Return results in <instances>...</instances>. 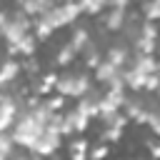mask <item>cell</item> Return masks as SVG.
Listing matches in <instances>:
<instances>
[{"instance_id":"cell-1","label":"cell","mask_w":160,"mask_h":160,"mask_svg":"<svg viewBox=\"0 0 160 160\" xmlns=\"http://www.w3.org/2000/svg\"><path fill=\"white\" fill-rule=\"evenodd\" d=\"M35 20L25 12V10H12V12H2L0 15V28H2V35L8 40V45H20V40L25 35H30Z\"/></svg>"},{"instance_id":"cell-2","label":"cell","mask_w":160,"mask_h":160,"mask_svg":"<svg viewBox=\"0 0 160 160\" xmlns=\"http://www.w3.org/2000/svg\"><path fill=\"white\" fill-rule=\"evenodd\" d=\"M45 130H48V125H45V122H40L30 110H25V108H22V112L18 115V122H15V128H12L10 132H12V138H15V145L32 150L35 140H38Z\"/></svg>"},{"instance_id":"cell-3","label":"cell","mask_w":160,"mask_h":160,"mask_svg":"<svg viewBox=\"0 0 160 160\" xmlns=\"http://www.w3.org/2000/svg\"><path fill=\"white\" fill-rule=\"evenodd\" d=\"M90 90H92V82H90L88 72H65V75H60L58 88H55V92H60L65 98H82Z\"/></svg>"},{"instance_id":"cell-4","label":"cell","mask_w":160,"mask_h":160,"mask_svg":"<svg viewBox=\"0 0 160 160\" xmlns=\"http://www.w3.org/2000/svg\"><path fill=\"white\" fill-rule=\"evenodd\" d=\"M80 12H82L80 2H78V0H68V2L55 5V8H52L48 15H42V18L58 30V28H62V25H72V22L80 18Z\"/></svg>"},{"instance_id":"cell-5","label":"cell","mask_w":160,"mask_h":160,"mask_svg":"<svg viewBox=\"0 0 160 160\" xmlns=\"http://www.w3.org/2000/svg\"><path fill=\"white\" fill-rule=\"evenodd\" d=\"M0 105H2V115H0V132H10L12 128H15V122H18V115L22 112V105L8 92V90H2V95H0Z\"/></svg>"},{"instance_id":"cell-6","label":"cell","mask_w":160,"mask_h":160,"mask_svg":"<svg viewBox=\"0 0 160 160\" xmlns=\"http://www.w3.org/2000/svg\"><path fill=\"white\" fill-rule=\"evenodd\" d=\"M60 140H62V135L60 132H52V130H45L38 140H35V145H32V152L38 155V158H48V155H52L58 148H60Z\"/></svg>"},{"instance_id":"cell-7","label":"cell","mask_w":160,"mask_h":160,"mask_svg":"<svg viewBox=\"0 0 160 160\" xmlns=\"http://www.w3.org/2000/svg\"><path fill=\"white\" fill-rule=\"evenodd\" d=\"M55 5H58V0H15V8L18 10H25L30 18H42Z\"/></svg>"},{"instance_id":"cell-8","label":"cell","mask_w":160,"mask_h":160,"mask_svg":"<svg viewBox=\"0 0 160 160\" xmlns=\"http://www.w3.org/2000/svg\"><path fill=\"white\" fill-rule=\"evenodd\" d=\"M125 102H128L125 92H112V90H108V92L100 98V115H98V118L120 112V108H125Z\"/></svg>"},{"instance_id":"cell-9","label":"cell","mask_w":160,"mask_h":160,"mask_svg":"<svg viewBox=\"0 0 160 160\" xmlns=\"http://www.w3.org/2000/svg\"><path fill=\"white\" fill-rule=\"evenodd\" d=\"M100 98L102 95H98V92H88V95H82V98H78V105H75V110H80L82 115H88V118H98L100 115Z\"/></svg>"},{"instance_id":"cell-10","label":"cell","mask_w":160,"mask_h":160,"mask_svg":"<svg viewBox=\"0 0 160 160\" xmlns=\"http://www.w3.org/2000/svg\"><path fill=\"white\" fill-rule=\"evenodd\" d=\"M20 72H22V62H18L12 55H8L5 58V68H2V78H0L2 90H8L15 80H20Z\"/></svg>"},{"instance_id":"cell-11","label":"cell","mask_w":160,"mask_h":160,"mask_svg":"<svg viewBox=\"0 0 160 160\" xmlns=\"http://www.w3.org/2000/svg\"><path fill=\"white\" fill-rule=\"evenodd\" d=\"M35 48H38V38H35V32H30V35H25L22 40H20V45H8V55H22V58H32L35 55Z\"/></svg>"},{"instance_id":"cell-12","label":"cell","mask_w":160,"mask_h":160,"mask_svg":"<svg viewBox=\"0 0 160 160\" xmlns=\"http://www.w3.org/2000/svg\"><path fill=\"white\" fill-rule=\"evenodd\" d=\"M125 22H128V10H118V8H110V12L102 18L105 30H112V32L122 30V28H125Z\"/></svg>"},{"instance_id":"cell-13","label":"cell","mask_w":160,"mask_h":160,"mask_svg":"<svg viewBox=\"0 0 160 160\" xmlns=\"http://www.w3.org/2000/svg\"><path fill=\"white\" fill-rule=\"evenodd\" d=\"M130 68H135L145 75H152V72H158V58L155 55H132Z\"/></svg>"},{"instance_id":"cell-14","label":"cell","mask_w":160,"mask_h":160,"mask_svg":"<svg viewBox=\"0 0 160 160\" xmlns=\"http://www.w3.org/2000/svg\"><path fill=\"white\" fill-rule=\"evenodd\" d=\"M122 78H125V85L130 90H135V92L145 90V82H148V75L145 72H140L135 68H128V70H122Z\"/></svg>"},{"instance_id":"cell-15","label":"cell","mask_w":160,"mask_h":160,"mask_svg":"<svg viewBox=\"0 0 160 160\" xmlns=\"http://www.w3.org/2000/svg\"><path fill=\"white\" fill-rule=\"evenodd\" d=\"M120 75V68L118 65H112L110 60H102L100 65H98V70H95V80L98 82H102V85H108L112 78H118Z\"/></svg>"},{"instance_id":"cell-16","label":"cell","mask_w":160,"mask_h":160,"mask_svg":"<svg viewBox=\"0 0 160 160\" xmlns=\"http://www.w3.org/2000/svg\"><path fill=\"white\" fill-rule=\"evenodd\" d=\"M105 60H110L112 65H118V68H122V65H130V50L125 48V45H112L110 50H108V58Z\"/></svg>"},{"instance_id":"cell-17","label":"cell","mask_w":160,"mask_h":160,"mask_svg":"<svg viewBox=\"0 0 160 160\" xmlns=\"http://www.w3.org/2000/svg\"><path fill=\"white\" fill-rule=\"evenodd\" d=\"M158 40H150V38H138L135 42H132V50H135V55H155L158 52Z\"/></svg>"},{"instance_id":"cell-18","label":"cell","mask_w":160,"mask_h":160,"mask_svg":"<svg viewBox=\"0 0 160 160\" xmlns=\"http://www.w3.org/2000/svg\"><path fill=\"white\" fill-rule=\"evenodd\" d=\"M82 60H85V68L98 70V65L102 62V58H100V48H98L95 42H90V45L82 50Z\"/></svg>"},{"instance_id":"cell-19","label":"cell","mask_w":160,"mask_h":160,"mask_svg":"<svg viewBox=\"0 0 160 160\" xmlns=\"http://www.w3.org/2000/svg\"><path fill=\"white\" fill-rule=\"evenodd\" d=\"M70 45H72L78 52H82V50L90 45V32H88L85 28H75L72 35H70Z\"/></svg>"},{"instance_id":"cell-20","label":"cell","mask_w":160,"mask_h":160,"mask_svg":"<svg viewBox=\"0 0 160 160\" xmlns=\"http://www.w3.org/2000/svg\"><path fill=\"white\" fill-rule=\"evenodd\" d=\"M35 20V25H32V32H35V38L38 40H48L52 32H55V28L45 20V18H32Z\"/></svg>"},{"instance_id":"cell-21","label":"cell","mask_w":160,"mask_h":160,"mask_svg":"<svg viewBox=\"0 0 160 160\" xmlns=\"http://www.w3.org/2000/svg\"><path fill=\"white\" fill-rule=\"evenodd\" d=\"M65 115H68V120L75 125V132H85V130L90 128V118H88V115H82L80 110H75V108H72V110H70V112H65Z\"/></svg>"},{"instance_id":"cell-22","label":"cell","mask_w":160,"mask_h":160,"mask_svg":"<svg viewBox=\"0 0 160 160\" xmlns=\"http://www.w3.org/2000/svg\"><path fill=\"white\" fill-rule=\"evenodd\" d=\"M75 55H78V50L68 42V45H62V48L55 52V62H58V65H62V68H68V65L75 60Z\"/></svg>"},{"instance_id":"cell-23","label":"cell","mask_w":160,"mask_h":160,"mask_svg":"<svg viewBox=\"0 0 160 160\" xmlns=\"http://www.w3.org/2000/svg\"><path fill=\"white\" fill-rule=\"evenodd\" d=\"M12 148H15L12 132H0V160H10L12 158Z\"/></svg>"},{"instance_id":"cell-24","label":"cell","mask_w":160,"mask_h":160,"mask_svg":"<svg viewBox=\"0 0 160 160\" xmlns=\"http://www.w3.org/2000/svg\"><path fill=\"white\" fill-rule=\"evenodd\" d=\"M122 128H115V125H110V128H105L102 132H100V142H120L122 140Z\"/></svg>"},{"instance_id":"cell-25","label":"cell","mask_w":160,"mask_h":160,"mask_svg":"<svg viewBox=\"0 0 160 160\" xmlns=\"http://www.w3.org/2000/svg\"><path fill=\"white\" fill-rule=\"evenodd\" d=\"M78 2H80L82 12H88V15H98V12L108 5V0H78Z\"/></svg>"},{"instance_id":"cell-26","label":"cell","mask_w":160,"mask_h":160,"mask_svg":"<svg viewBox=\"0 0 160 160\" xmlns=\"http://www.w3.org/2000/svg\"><path fill=\"white\" fill-rule=\"evenodd\" d=\"M45 100V105L52 110V112H62V108H65V95H60V92H55V95H50V98H42Z\"/></svg>"},{"instance_id":"cell-27","label":"cell","mask_w":160,"mask_h":160,"mask_svg":"<svg viewBox=\"0 0 160 160\" xmlns=\"http://www.w3.org/2000/svg\"><path fill=\"white\" fill-rule=\"evenodd\" d=\"M142 12H145V18L152 20V22L160 20V5H158L155 0H145V2H142Z\"/></svg>"},{"instance_id":"cell-28","label":"cell","mask_w":160,"mask_h":160,"mask_svg":"<svg viewBox=\"0 0 160 160\" xmlns=\"http://www.w3.org/2000/svg\"><path fill=\"white\" fill-rule=\"evenodd\" d=\"M140 35H142V38H150V40H158V38H160V30H158V25H155L152 20H145Z\"/></svg>"},{"instance_id":"cell-29","label":"cell","mask_w":160,"mask_h":160,"mask_svg":"<svg viewBox=\"0 0 160 160\" xmlns=\"http://www.w3.org/2000/svg\"><path fill=\"white\" fill-rule=\"evenodd\" d=\"M108 142H100V145H95V148H90V160H105L108 158Z\"/></svg>"},{"instance_id":"cell-30","label":"cell","mask_w":160,"mask_h":160,"mask_svg":"<svg viewBox=\"0 0 160 160\" xmlns=\"http://www.w3.org/2000/svg\"><path fill=\"white\" fill-rule=\"evenodd\" d=\"M22 72H28L30 78H35V75L40 72V65L35 62V58H25V60H22Z\"/></svg>"},{"instance_id":"cell-31","label":"cell","mask_w":160,"mask_h":160,"mask_svg":"<svg viewBox=\"0 0 160 160\" xmlns=\"http://www.w3.org/2000/svg\"><path fill=\"white\" fill-rule=\"evenodd\" d=\"M70 152H90V142L85 138H78L70 142Z\"/></svg>"},{"instance_id":"cell-32","label":"cell","mask_w":160,"mask_h":160,"mask_svg":"<svg viewBox=\"0 0 160 160\" xmlns=\"http://www.w3.org/2000/svg\"><path fill=\"white\" fill-rule=\"evenodd\" d=\"M145 90H150V92H158V90H160V75H158V72H152V75H148V82H145Z\"/></svg>"},{"instance_id":"cell-33","label":"cell","mask_w":160,"mask_h":160,"mask_svg":"<svg viewBox=\"0 0 160 160\" xmlns=\"http://www.w3.org/2000/svg\"><path fill=\"white\" fill-rule=\"evenodd\" d=\"M150 130H152V132L160 138V110H155V112H152V120H150Z\"/></svg>"},{"instance_id":"cell-34","label":"cell","mask_w":160,"mask_h":160,"mask_svg":"<svg viewBox=\"0 0 160 160\" xmlns=\"http://www.w3.org/2000/svg\"><path fill=\"white\" fill-rule=\"evenodd\" d=\"M108 5H110V8H118V10H128L130 0H108Z\"/></svg>"},{"instance_id":"cell-35","label":"cell","mask_w":160,"mask_h":160,"mask_svg":"<svg viewBox=\"0 0 160 160\" xmlns=\"http://www.w3.org/2000/svg\"><path fill=\"white\" fill-rule=\"evenodd\" d=\"M148 148H150L152 160H160V142H148Z\"/></svg>"},{"instance_id":"cell-36","label":"cell","mask_w":160,"mask_h":160,"mask_svg":"<svg viewBox=\"0 0 160 160\" xmlns=\"http://www.w3.org/2000/svg\"><path fill=\"white\" fill-rule=\"evenodd\" d=\"M70 160H90V152H70Z\"/></svg>"},{"instance_id":"cell-37","label":"cell","mask_w":160,"mask_h":160,"mask_svg":"<svg viewBox=\"0 0 160 160\" xmlns=\"http://www.w3.org/2000/svg\"><path fill=\"white\" fill-rule=\"evenodd\" d=\"M158 75H160V60H158Z\"/></svg>"},{"instance_id":"cell-38","label":"cell","mask_w":160,"mask_h":160,"mask_svg":"<svg viewBox=\"0 0 160 160\" xmlns=\"http://www.w3.org/2000/svg\"><path fill=\"white\" fill-rule=\"evenodd\" d=\"M30 160H40V158H30Z\"/></svg>"},{"instance_id":"cell-39","label":"cell","mask_w":160,"mask_h":160,"mask_svg":"<svg viewBox=\"0 0 160 160\" xmlns=\"http://www.w3.org/2000/svg\"><path fill=\"white\" fill-rule=\"evenodd\" d=\"M155 2H158V5H160V0H155Z\"/></svg>"},{"instance_id":"cell-40","label":"cell","mask_w":160,"mask_h":160,"mask_svg":"<svg viewBox=\"0 0 160 160\" xmlns=\"http://www.w3.org/2000/svg\"><path fill=\"white\" fill-rule=\"evenodd\" d=\"M158 98H160V90H158Z\"/></svg>"},{"instance_id":"cell-41","label":"cell","mask_w":160,"mask_h":160,"mask_svg":"<svg viewBox=\"0 0 160 160\" xmlns=\"http://www.w3.org/2000/svg\"><path fill=\"white\" fill-rule=\"evenodd\" d=\"M158 50H160V48H158Z\"/></svg>"}]
</instances>
